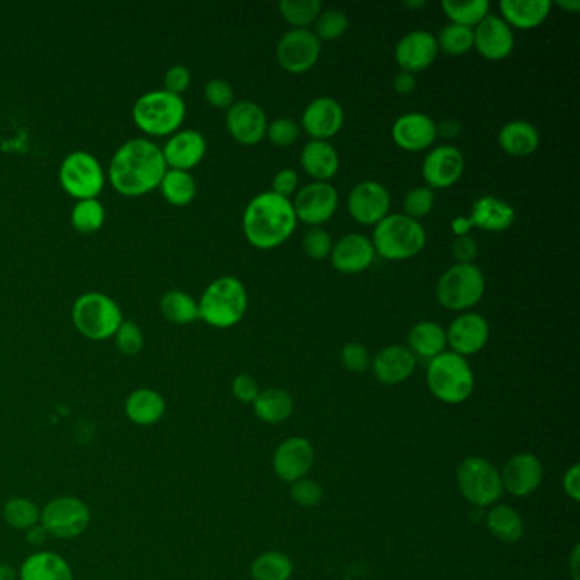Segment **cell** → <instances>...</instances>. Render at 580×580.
<instances>
[{"label":"cell","mask_w":580,"mask_h":580,"mask_svg":"<svg viewBox=\"0 0 580 580\" xmlns=\"http://www.w3.org/2000/svg\"><path fill=\"white\" fill-rule=\"evenodd\" d=\"M167 172L162 148L148 138H133L114 152L109 164V181L116 193L140 198L159 189Z\"/></svg>","instance_id":"obj_1"},{"label":"cell","mask_w":580,"mask_h":580,"mask_svg":"<svg viewBox=\"0 0 580 580\" xmlns=\"http://www.w3.org/2000/svg\"><path fill=\"white\" fill-rule=\"evenodd\" d=\"M295 208L291 200L271 191L254 196L245 206L242 230L247 242L259 251H273L285 244L296 230Z\"/></svg>","instance_id":"obj_2"},{"label":"cell","mask_w":580,"mask_h":580,"mask_svg":"<svg viewBox=\"0 0 580 580\" xmlns=\"http://www.w3.org/2000/svg\"><path fill=\"white\" fill-rule=\"evenodd\" d=\"M249 308V295L244 283L235 276H222L211 281L198 302L200 319L213 329H230L244 319Z\"/></svg>","instance_id":"obj_3"},{"label":"cell","mask_w":580,"mask_h":580,"mask_svg":"<svg viewBox=\"0 0 580 580\" xmlns=\"http://www.w3.org/2000/svg\"><path fill=\"white\" fill-rule=\"evenodd\" d=\"M376 256L387 261H409L426 247V228L404 213H390L383 218L371 237Z\"/></svg>","instance_id":"obj_4"},{"label":"cell","mask_w":580,"mask_h":580,"mask_svg":"<svg viewBox=\"0 0 580 580\" xmlns=\"http://www.w3.org/2000/svg\"><path fill=\"white\" fill-rule=\"evenodd\" d=\"M131 118L148 137H171L186 120V103L182 96L157 89L138 97L131 109Z\"/></svg>","instance_id":"obj_5"},{"label":"cell","mask_w":580,"mask_h":580,"mask_svg":"<svg viewBox=\"0 0 580 580\" xmlns=\"http://www.w3.org/2000/svg\"><path fill=\"white\" fill-rule=\"evenodd\" d=\"M427 387L444 404H461L470 399L475 388V375L467 358L444 351L427 364Z\"/></svg>","instance_id":"obj_6"},{"label":"cell","mask_w":580,"mask_h":580,"mask_svg":"<svg viewBox=\"0 0 580 580\" xmlns=\"http://www.w3.org/2000/svg\"><path fill=\"white\" fill-rule=\"evenodd\" d=\"M485 290V274L477 264H453L439 276L436 300L450 312H472L482 302Z\"/></svg>","instance_id":"obj_7"},{"label":"cell","mask_w":580,"mask_h":580,"mask_svg":"<svg viewBox=\"0 0 580 580\" xmlns=\"http://www.w3.org/2000/svg\"><path fill=\"white\" fill-rule=\"evenodd\" d=\"M75 329L91 341H108L123 324V312L113 298L89 291L80 295L72 307Z\"/></svg>","instance_id":"obj_8"},{"label":"cell","mask_w":580,"mask_h":580,"mask_svg":"<svg viewBox=\"0 0 580 580\" xmlns=\"http://www.w3.org/2000/svg\"><path fill=\"white\" fill-rule=\"evenodd\" d=\"M58 179L63 191L77 201L97 200L106 184L103 165L84 150H75L62 160Z\"/></svg>","instance_id":"obj_9"},{"label":"cell","mask_w":580,"mask_h":580,"mask_svg":"<svg viewBox=\"0 0 580 580\" xmlns=\"http://www.w3.org/2000/svg\"><path fill=\"white\" fill-rule=\"evenodd\" d=\"M456 477L461 494L473 506H492L504 494L501 472L480 456L461 461Z\"/></svg>","instance_id":"obj_10"},{"label":"cell","mask_w":580,"mask_h":580,"mask_svg":"<svg viewBox=\"0 0 580 580\" xmlns=\"http://www.w3.org/2000/svg\"><path fill=\"white\" fill-rule=\"evenodd\" d=\"M40 524L48 536L58 540H75L89 528L91 511L79 497L62 495L43 507Z\"/></svg>","instance_id":"obj_11"},{"label":"cell","mask_w":580,"mask_h":580,"mask_svg":"<svg viewBox=\"0 0 580 580\" xmlns=\"http://www.w3.org/2000/svg\"><path fill=\"white\" fill-rule=\"evenodd\" d=\"M322 43L310 29H290L276 45L279 67L291 75L307 74L319 63Z\"/></svg>","instance_id":"obj_12"},{"label":"cell","mask_w":580,"mask_h":580,"mask_svg":"<svg viewBox=\"0 0 580 580\" xmlns=\"http://www.w3.org/2000/svg\"><path fill=\"white\" fill-rule=\"evenodd\" d=\"M296 220L308 227H322L336 215L339 193L330 182H310L295 194Z\"/></svg>","instance_id":"obj_13"},{"label":"cell","mask_w":580,"mask_h":580,"mask_svg":"<svg viewBox=\"0 0 580 580\" xmlns=\"http://www.w3.org/2000/svg\"><path fill=\"white\" fill-rule=\"evenodd\" d=\"M392 198L381 182L366 179L351 189L347 198V211L354 222L364 227H376L390 215Z\"/></svg>","instance_id":"obj_14"},{"label":"cell","mask_w":580,"mask_h":580,"mask_svg":"<svg viewBox=\"0 0 580 580\" xmlns=\"http://www.w3.org/2000/svg\"><path fill=\"white\" fill-rule=\"evenodd\" d=\"M490 337L489 320L475 312L460 313L446 329V341L451 353L468 358L480 353Z\"/></svg>","instance_id":"obj_15"},{"label":"cell","mask_w":580,"mask_h":580,"mask_svg":"<svg viewBox=\"0 0 580 580\" xmlns=\"http://www.w3.org/2000/svg\"><path fill=\"white\" fill-rule=\"evenodd\" d=\"M465 172V157L460 148L439 145L429 150L422 162V177L427 188L448 189L460 181Z\"/></svg>","instance_id":"obj_16"},{"label":"cell","mask_w":580,"mask_h":580,"mask_svg":"<svg viewBox=\"0 0 580 580\" xmlns=\"http://www.w3.org/2000/svg\"><path fill=\"white\" fill-rule=\"evenodd\" d=\"M516 46V36L501 16L489 14L473 29V48L489 62H502L511 57Z\"/></svg>","instance_id":"obj_17"},{"label":"cell","mask_w":580,"mask_h":580,"mask_svg":"<svg viewBox=\"0 0 580 580\" xmlns=\"http://www.w3.org/2000/svg\"><path fill=\"white\" fill-rule=\"evenodd\" d=\"M346 121V113L341 103L334 97L320 96L308 103L302 114L303 131L312 140L329 142L330 138L336 137L342 130Z\"/></svg>","instance_id":"obj_18"},{"label":"cell","mask_w":580,"mask_h":580,"mask_svg":"<svg viewBox=\"0 0 580 580\" xmlns=\"http://www.w3.org/2000/svg\"><path fill=\"white\" fill-rule=\"evenodd\" d=\"M268 125L264 109L252 101H239L227 111L228 133L235 142L245 147L261 143L268 133Z\"/></svg>","instance_id":"obj_19"},{"label":"cell","mask_w":580,"mask_h":580,"mask_svg":"<svg viewBox=\"0 0 580 580\" xmlns=\"http://www.w3.org/2000/svg\"><path fill=\"white\" fill-rule=\"evenodd\" d=\"M438 55L436 36L424 29L410 31L395 46V62L400 70L414 75L429 69Z\"/></svg>","instance_id":"obj_20"},{"label":"cell","mask_w":580,"mask_h":580,"mask_svg":"<svg viewBox=\"0 0 580 580\" xmlns=\"http://www.w3.org/2000/svg\"><path fill=\"white\" fill-rule=\"evenodd\" d=\"M392 138L404 152H424L438 138V123L424 113L402 114L393 123Z\"/></svg>","instance_id":"obj_21"},{"label":"cell","mask_w":580,"mask_h":580,"mask_svg":"<svg viewBox=\"0 0 580 580\" xmlns=\"http://www.w3.org/2000/svg\"><path fill=\"white\" fill-rule=\"evenodd\" d=\"M206 148V138L201 131L179 130L165 142L162 155L167 169L191 172L205 159Z\"/></svg>","instance_id":"obj_22"},{"label":"cell","mask_w":580,"mask_h":580,"mask_svg":"<svg viewBox=\"0 0 580 580\" xmlns=\"http://www.w3.org/2000/svg\"><path fill=\"white\" fill-rule=\"evenodd\" d=\"M329 259L334 269L341 274L364 273L375 262V247L366 235H344L332 247Z\"/></svg>","instance_id":"obj_23"},{"label":"cell","mask_w":580,"mask_h":580,"mask_svg":"<svg viewBox=\"0 0 580 580\" xmlns=\"http://www.w3.org/2000/svg\"><path fill=\"white\" fill-rule=\"evenodd\" d=\"M315 460V451L305 438H290L279 444L274 453V472L285 482H296L305 478Z\"/></svg>","instance_id":"obj_24"},{"label":"cell","mask_w":580,"mask_h":580,"mask_svg":"<svg viewBox=\"0 0 580 580\" xmlns=\"http://www.w3.org/2000/svg\"><path fill=\"white\" fill-rule=\"evenodd\" d=\"M504 490L516 497H528L540 487L543 465L531 453H519L507 461L501 473Z\"/></svg>","instance_id":"obj_25"},{"label":"cell","mask_w":580,"mask_h":580,"mask_svg":"<svg viewBox=\"0 0 580 580\" xmlns=\"http://www.w3.org/2000/svg\"><path fill=\"white\" fill-rule=\"evenodd\" d=\"M417 358L409 347L402 344L383 347L371 361L376 380L383 385H399L409 380L416 370Z\"/></svg>","instance_id":"obj_26"},{"label":"cell","mask_w":580,"mask_h":580,"mask_svg":"<svg viewBox=\"0 0 580 580\" xmlns=\"http://www.w3.org/2000/svg\"><path fill=\"white\" fill-rule=\"evenodd\" d=\"M468 220L472 227L490 234H501L512 227L516 220V211L507 201L497 196H482L473 203Z\"/></svg>","instance_id":"obj_27"},{"label":"cell","mask_w":580,"mask_h":580,"mask_svg":"<svg viewBox=\"0 0 580 580\" xmlns=\"http://www.w3.org/2000/svg\"><path fill=\"white\" fill-rule=\"evenodd\" d=\"M552 6L550 0H504L499 4V11L512 31H531L545 23Z\"/></svg>","instance_id":"obj_28"},{"label":"cell","mask_w":580,"mask_h":580,"mask_svg":"<svg viewBox=\"0 0 580 580\" xmlns=\"http://www.w3.org/2000/svg\"><path fill=\"white\" fill-rule=\"evenodd\" d=\"M300 164L313 182H330L341 169V159L330 142L310 140L300 154Z\"/></svg>","instance_id":"obj_29"},{"label":"cell","mask_w":580,"mask_h":580,"mask_svg":"<svg viewBox=\"0 0 580 580\" xmlns=\"http://www.w3.org/2000/svg\"><path fill=\"white\" fill-rule=\"evenodd\" d=\"M499 145L511 157H529L540 147V131L533 123L523 120L509 121L499 131Z\"/></svg>","instance_id":"obj_30"},{"label":"cell","mask_w":580,"mask_h":580,"mask_svg":"<svg viewBox=\"0 0 580 580\" xmlns=\"http://www.w3.org/2000/svg\"><path fill=\"white\" fill-rule=\"evenodd\" d=\"M19 580H74L69 562L53 552H36L24 560Z\"/></svg>","instance_id":"obj_31"},{"label":"cell","mask_w":580,"mask_h":580,"mask_svg":"<svg viewBox=\"0 0 580 580\" xmlns=\"http://www.w3.org/2000/svg\"><path fill=\"white\" fill-rule=\"evenodd\" d=\"M165 399L157 390L138 388L125 402L126 417L137 426H154L165 416Z\"/></svg>","instance_id":"obj_32"},{"label":"cell","mask_w":580,"mask_h":580,"mask_svg":"<svg viewBox=\"0 0 580 580\" xmlns=\"http://www.w3.org/2000/svg\"><path fill=\"white\" fill-rule=\"evenodd\" d=\"M407 341H409V346L407 347L412 351V354L416 358L426 359V361H431L439 354H443L446 351V347H448L446 329L438 322H433V320L417 322L410 329Z\"/></svg>","instance_id":"obj_33"},{"label":"cell","mask_w":580,"mask_h":580,"mask_svg":"<svg viewBox=\"0 0 580 580\" xmlns=\"http://www.w3.org/2000/svg\"><path fill=\"white\" fill-rule=\"evenodd\" d=\"M252 405L256 416L268 424L286 421L293 412V399L290 393L281 388H268L264 392H259Z\"/></svg>","instance_id":"obj_34"},{"label":"cell","mask_w":580,"mask_h":580,"mask_svg":"<svg viewBox=\"0 0 580 580\" xmlns=\"http://www.w3.org/2000/svg\"><path fill=\"white\" fill-rule=\"evenodd\" d=\"M159 189L164 200L177 208L191 205L198 193V186L191 172L174 171V169H167Z\"/></svg>","instance_id":"obj_35"},{"label":"cell","mask_w":580,"mask_h":580,"mask_svg":"<svg viewBox=\"0 0 580 580\" xmlns=\"http://www.w3.org/2000/svg\"><path fill=\"white\" fill-rule=\"evenodd\" d=\"M487 526L497 540L516 543L524 533L521 514L507 504H497L487 514Z\"/></svg>","instance_id":"obj_36"},{"label":"cell","mask_w":580,"mask_h":580,"mask_svg":"<svg viewBox=\"0 0 580 580\" xmlns=\"http://www.w3.org/2000/svg\"><path fill=\"white\" fill-rule=\"evenodd\" d=\"M160 313L164 315V319L177 325L193 324L200 319L198 302L189 293L181 290L167 291L160 298Z\"/></svg>","instance_id":"obj_37"},{"label":"cell","mask_w":580,"mask_h":580,"mask_svg":"<svg viewBox=\"0 0 580 580\" xmlns=\"http://www.w3.org/2000/svg\"><path fill=\"white\" fill-rule=\"evenodd\" d=\"M444 16L450 19L451 24L475 29L490 14V2L487 0H473V2H455L444 0L441 4Z\"/></svg>","instance_id":"obj_38"},{"label":"cell","mask_w":580,"mask_h":580,"mask_svg":"<svg viewBox=\"0 0 580 580\" xmlns=\"http://www.w3.org/2000/svg\"><path fill=\"white\" fill-rule=\"evenodd\" d=\"M278 9L281 18L293 29H308L324 11L320 0H283Z\"/></svg>","instance_id":"obj_39"},{"label":"cell","mask_w":580,"mask_h":580,"mask_svg":"<svg viewBox=\"0 0 580 580\" xmlns=\"http://www.w3.org/2000/svg\"><path fill=\"white\" fill-rule=\"evenodd\" d=\"M72 227L82 235L99 232L106 222V210L99 200L77 201L70 213Z\"/></svg>","instance_id":"obj_40"},{"label":"cell","mask_w":580,"mask_h":580,"mask_svg":"<svg viewBox=\"0 0 580 580\" xmlns=\"http://www.w3.org/2000/svg\"><path fill=\"white\" fill-rule=\"evenodd\" d=\"M4 519L11 528L19 531H28L40 524L41 509L35 502L24 499V497H12L4 506Z\"/></svg>","instance_id":"obj_41"},{"label":"cell","mask_w":580,"mask_h":580,"mask_svg":"<svg viewBox=\"0 0 580 580\" xmlns=\"http://www.w3.org/2000/svg\"><path fill=\"white\" fill-rule=\"evenodd\" d=\"M439 52L448 57H463L473 50V29L458 26V24H446L441 33L436 36Z\"/></svg>","instance_id":"obj_42"},{"label":"cell","mask_w":580,"mask_h":580,"mask_svg":"<svg viewBox=\"0 0 580 580\" xmlns=\"http://www.w3.org/2000/svg\"><path fill=\"white\" fill-rule=\"evenodd\" d=\"M293 563L285 553H262L252 563V577L256 580H290Z\"/></svg>","instance_id":"obj_43"},{"label":"cell","mask_w":580,"mask_h":580,"mask_svg":"<svg viewBox=\"0 0 580 580\" xmlns=\"http://www.w3.org/2000/svg\"><path fill=\"white\" fill-rule=\"evenodd\" d=\"M349 28V19L346 12L341 9H327L320 12L319 18L313 24V35L317 36L320 43L324 41H336L346 35Z\"/></svg>","instance_id":"obj_44"},{"label":"cell","mask_w":580,"mask_h":580,"mask_svg":"<svg viewBox=\"0 0 580 580\" xmlns=\"http://www.w3.org/2000/svg\"><path fill=\"white\" fill-rule=\"evenodd\" d=\"M434 203H436V196L434 191L427 186H417L407 191L404 196V215L421 222L422 218H426L431 211L434 210Z\"/></svg>","instance_id":"obj_45"},{"label":"cell","mask_w":580,"mask_h":580,"mask_svg":"<svg viewBox=\"0 0 580 580\" xmlns=\"http://www.w3.org/2000/svg\"><path fill=\"white\" fill-rule=\"evenodd\" d=\"M303 251L313 261H325L329 259L334 240L329 232L322 227H312L307 234L303 235Z\"/></svg>","instance_id":"obj_46"},{"label":"cell","mask_w":580,"mask_h":580,"mask_svg":"<svg viewBox=\"0 0 580 580\" xmlns=\"http://www.w3.org/2000/svg\"><path fill=\"white\" fill-rule=\"evenodd\" d=\"M114 344L125 356H137L143 347V332L133 320H123L114 334Z\"/></svg>","instance_id":"obj_47"},{"label":"cell","mask_w":580,"mask_h":580,"mask_svg":"<svg viewBox=\"0 0 580 580\" xmlns=\"http://www.w3.org/2000/svg\"><path fill=\"white\" fill-rule=\"evenodd\" d=\"M300 133H302V128H300V125L295 120H291V118H278V120L269 123L266 137L276 147L286 148L298 142Z\"/></svg>","instance_id":"obj_48"},{"label":"cell","mask_w":580,"mask_h":580,"mask_svg":"<svg viewBox=\"0 0 580 580\" xmlns=\"http://www.w3.org/2000/svg\"><path fill=\"white\" fill-rule=\"evenodd\" d=\"M205 99L217 109H230L235 103L234 87L225 79H211L205 87Z\"/></svg>","instance_id":"obj_49"},{"label":"cell","mask_w":580,"mask_h":580,"mask_svg":"<svg viewBox=\"0 0 580 580\" xmlns=\"http://www.w3.org/2000/svg\"><path fill=\"white\" fill-rule=\"evenodd\" d=\"M342 366L353 373H363L370 368L371 359L368 349L359 342H347L341 351Z\"/></svg>","instance_id":"obj_50"},{"label":"cell","mask_w":580,"mask_h":580,"mask_svg":"<svg viewBox=\"0 0 580 580\" xmlns=\"http://www.w3.org/2000/svg\"><path fill=\"white\" fill-rule=\"evenodd\" d=\"M291 497L296 504L303 507L319 506L322 501V489L317 482L308 480V478H300L291 485Z\"/></svg>","instance_id":"obj_51"},{"label":"cell","mask_w":580,"mask_h":580,"mask_svg":"<svg viewBox=\"0 0 580 580\" xmlns=\"http://www.w3.org/2000/svg\"><path fill=\"white\" fill-rule=\"evenodd\" d=\"M191 72L184 65H172L164 75V91L171 92L174 96H181L191 86Z\"/></svg>","instance_id":"obj_52"},{"label":"cell","mask_w":580,"mask_h":580,"mask_svg":"<svg viewBox=\"0 0 580 580\" xmlns=\"http://www.w3.org/2000/svg\"><path fill=\"white\" fill-rule=\"evenodd\" d=\"M296 191H298V174H296L295 169L286 167V169L276 172L273 184H271V193L291 200V196H295Z\"/></svg>","instance_id":"obj_53"},{"label":"cell","mask_w":580,"mask_h":580,"mask_svg":"<svg viewBox=\"0 0 580 580\" xmlns=\"http://www.w3.org/2000/svg\"><path fill=\"white\" fill-rule=\"evenodd\" d=\"M451 254L456 261L455 264H475L478 256L477 240L473 239L470 234L456 237L451 247Z\"/></svg>","instance_id":"obj_54"},{"label":"cell","mask_w":580,"mask_h":580,"mask_svg":"<svg viewBox=\"0 0 580 580\" xmlns=\"http://www.w3.org/2000/svg\"><path fill=\"white\" fill-rule=\"evenodd\" d=\"M232 392H234L235 399L244 402V404H252L261 390H259L257 381L251 375L244 373V375L235 376Z\"/></svg>","instance_id":"obj_55"},{"label":"cell","mask_w":580,"mask_h":580,"mask_svg":"<svg viewBox=\"0 0 580 580\" xmlns=\"http://www.w3.org/2000/svg\"><path fill=\"white\" fill-rule=\"evenodd\" d=\"M416 87V75L410 74V72L400 70L399 74L395 75V79H393V89L400 96H409V94L416 91Z\"/></svg>","instance_id":"obj_56"},{"label":"cell","mask_w":580,"mask_h":580,"mask_svg":"<svg viewBox=\"0 0 580 580\" xmlns=\"http://www.w3.org/2000/svg\"><path fill=\"white\" fill-rule=\"evenodd\" d=\"M563 489L572 497L574 501H579L580 499V467L579 465H574V467L567 470L565 477H563Z\"/></svg>","instance_id":"obj_57"},{"label":"cell","mask_w":580,"mask_h":580,"mask_svg":"<svg viewBox=\"0 0 580 580\" xmlns=\"http://www.w3.org/2000/svg\"><path fill=\"white\" fill-rule=\"evenodd\" d=\"M48 538L45 528L41 524H36L35 528L28 529V543L35 546H41Z\"/></svg>","instance_id":"obj_58"},{"label":"cell","mask_w":580,"mask_h":580,"mask_svg":"<svg viewBox=\"0 0 580 580\" xmlns=\"http://www.w3.org/2000/svg\"><path fill=\"white\" fill-rule=\"evenodd\" d=\"M460 133V123L458 121H443L438 125V137L443 135L444 138H455Z\"/></svg>","instance_id":"obj_59"},{"label":"cell","mask_w":580,"mask_h":580,"mask_svg":"<svg viewBox=\"0 0 580 580\" xmlns=\"http://www.w3.org/2000/svg\"><path fill=\"white\" fill-rule=\"evenodd\" d=\"M451 228H453V232H455L456 237H460V235H468V232L472 230V223L468 220V217H460L455 218L453 223H451Z\"/></svg>","instance_id":"obj_60"},{"label":"cell","mask_w":580,"mask_h":580,"mask_svg":"<svg viewBox=\"0 0 580 580\" xmlns=\"http://www.w3.org/2000/svg\"><path fill=\"white\" fill-rule=\"evenodd\" d=\"M555 6L570 14H577L580 11V0H557Z\"/></svg>","instance_id":"obj_61"},{"label":"cell","mask_w":580,"mask_h":580,"mask_svg":"<svg viewBox=\"0 0 580 580\" xmlns=\"http://www.w3.org/2000/svg\"><path fill=\"white\" fill-rule=\"evenodd\" d=\"M18 572L12 569L11 565L0 563V580H18Z\"/></svg>","instance_id":"obj_62"},{"label":"cell","mask_w":580,"mask_h":580,"mask_svg":"<svg viewBox=\"0 0 580 580\" xmlns=\"http://www.w3.org/2000/svg\"><path fill=\"white\" fill-rule=\"evenodd\" d=\"M405 6L414 7V9H421V7L426 6L424 0H419V2H405Z\"/></svg>","instance_id":"obj_63"}]
</instances>
